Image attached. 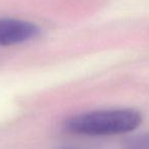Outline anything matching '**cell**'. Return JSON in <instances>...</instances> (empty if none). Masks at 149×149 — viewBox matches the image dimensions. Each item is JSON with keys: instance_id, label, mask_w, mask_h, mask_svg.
Masks as SVG:
<instances>
[{"instance_id": "6da1fadb", "label": "cell", "mask_w": 149, "mask_h": 149, "mask_svg": "<svg viewBox=\"0 0 149 149\" xmlns=\"http://www.w3.org/2000/svg\"><path fill=\"white\" fill-rule=\"evenodd\" d=\"M142 123V114L132 108L94 110L80 113L65 122L70 133L85 136H112L136 130Z\"/></svg>"}, {"instance_id": "3957f363", "label": "cell", "mask_w": 149, "mask_h": 149, "mask_svg": "<svg viewBox=\"0 0 149 149\" xmlns=\"http://www.w3.org/2000/svg\"><path fill=\"white\" fill-rule=\"evenodd\" d=\"M124 149H149V133L128 138L124 143Z\"/></svg>"}, {"instance_id": "7a4b0ae2", "label": "cell", "mask_w": 149, "mask_h": 149, "mask_svg": "<svg viewBox=\"0 0 149 149\" xmlns=\"http://www.w3.org/2000/svg\"><path fill=\"white\" fill-rule=\"evenodd\" d=\"M40 34L38 26L23 19H0V46H13L33 40Z\"/></svg>"}]
</instances>
